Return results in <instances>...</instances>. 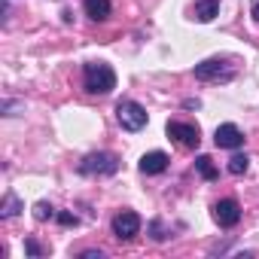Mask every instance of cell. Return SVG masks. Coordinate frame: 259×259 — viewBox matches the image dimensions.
<instances>
[{
    "label": "cell",
    "mask_w": 259,
    "mask_h": 259,
    "mask_svg": "<svg viewBox=\"0 0 259 259\" xmlns=\"http://www.w3.org/2000/svg\"><path fill=\"white\" fill-rule=\"evenodd\" d=\"M82 82H85L89 95H110L116 89V73L104 61H89L85 70H82Z\"/></svg>",
    "instance_id": "1"
},
{
    "label": "cell",
    "mask_w": 259,
    "mask_h": 259,
    "mask_svg": "<svg viewBox=\"0 0 259 259\" xmlns=\"http://www.w3.org/2000/svg\"><path fill=\"white\" fill-rule=\"evenodd\" d=\"M116 119L119 125L125 128V132H141V128H147V110L138 104V101H119L116 107Z\"/></svg>",
    "instance_id": "2"
},
{
    "label": "cell",
    "mask_w": 259,
    "mask_h": 259,
    "mask_svg": "<svg viewBox=\"0 0 259 259\" xmlns=\"http://www.w3.org/2000/svg\"><path fill=\"white\" fill-rule=\"evenodd\" d=\"M232 76H235V67L223 58H207V61L195 64V79H201V82H226Z\"/></svg>",
    "instance_id": "3"
},
{
    "label": "cell",
    "mask_w": 259,
    "mask_h": 259,
    "mask_svg": "<svg viewBox=\"0 0 259 259\" xmlns=\"http://www.w3.org/2000/svg\"><path fill=\"white\" fill-rule=\"evenodd\" d=\"M119 171V159L113 153H92L79 162V174L85 177H101V174H116Z\"/></svg>",
    "instance_id": "4"
},
{
    "label": "cell",
    "mask_w": 259,
    "mask_h": 259,
    "mask_svg": "<svg viewBox=\"0 0 259 259\" xmlns=\"http://www.w3.org/2000/svg\"><path fill=\"white\" fill-rule=\"evenodd\" d=\"M168 138H174L180 147L186 150H195L201 144V135H198V125H189V122H168Z\"/></svg>",
    "instance_id": "5"
},
{
    "label": "cell",
    "mask_w": 259,
    "mask_h": 259,
    "mask_svg": "<svg viewBox=\"0 0 259 259\" xmlns=\"http://www.w3.org/2000/svg\"><path fill=\"white\" fill-rule=\"evenodd\" d=\"M138 232H141V217L135 210H122V213L113 217V235L119 241H132Z\"/></svg>",
    "instance_id": "6"
},
{
    "label": "cell",
    "mask_w": 259,
    "mask_h": 259,
    "mask_svg": "<svg viewBox=\"0 0 259 259\" xmlns=\"http://www.w3.org/2000/svg\"><path fill=\"white\" fill-rule=\"evenodd\" d=\"M213 220H217L220 229H232V226H238V220H241V204H238L235 198H223V201H217V204H213Z\"/></svg>",
    "instance_id": "7"
},
{
    "label": "cell",
    "mask_w": 259,
    "mask_h": 259,
    "mask_svg": "<svg viewBox=\"0 0 259 259\" xmlns=\"http://www.w3.org/2000/svg\"><path fill=\"white\" fill-rule=\"evenodd\" d=\"M213 144H217L220 150H238V147L244 144V135H241V128H238V125L226 122V125H220V128H217Z\"/></svg>",
    "instance_id": "8"
},
{
    "label": "cell",
    "mask_w": 259,
    "mask_h": 259,
    "mask_svg": "<svg viewBox=\"0 0 259 259\" xmlns=\"http://www.w3.org/2000/svg\"><path fill=\"white\" fill-rule=\"evenodd\" d=\"M168 156L162 153V150H153V153H147L144 159H141V174H147V177H153V174H162L165 168H168Z\"/></svg>",
    "instance_id": "9"
},
{
    "label": "cell",
    "mask_w": 259,
    "mask_h": 259,
    "mask_svg": "<svg viewBox=\"0 0 259 259\" xmlns=\"http://www.w3.org/2000/svg\"><path fill=\"white\" fill-rule=\"evenodd\" d=\"M85 16L92 22H107L110 19V0H85Z\"/></svg>",
    "instance_id": "10"
},
{
    "label": "cell",
    "mask_w": 259,
    "mask_h": 259,
    "mask_svg": "<svg viewBox=\"0 0 259 259\" xmlns=\"http://www.w3.org/2000/svg\"><path fill=\"white\" fill-rule=\"evenodd\" d=\"M220 13V0H198L195 4V19L198 22H213Z\"/></svg>",
    "instance_id": "11"
},
{
    "label": "cell",
    "mask_w": 259,
    "mask_h": 259,
    "mask_svg": "<svg viewBox=\"0 0 259 259\" xmlns=\"http://www.w3.org/2000/svg\"><path fill=\"white\" fill-rule=\"evenodd\" d=\"M195 168H198V174H201L204 180H217V177H220L217 168H213V162H210V156H198V159H195Z\"/></svg>",
    "instance_id": "12"
},
{
    "label": "cell",
    "mask_w": 259,
    "mask_h": 259,
    "mask_svg": "<svg viewBox=\"0 0 259 259\" xmlns=\"http://www.w3.org/2000/svg\"><path fill=\"white\" fill-rule=\"evenodd\" d=\"M19 210H22V201H19L13 192H10V195L4 198V207H0V217H4V220H10V217H16Z\"/></svg>",
    "instance_id": "13"
},
{
    "label": "cell",
    "mask_w": 259,
    "mask_h": 259,
    "mask_svg": "<svg viewBox=\"0 0 259 259\" xmlns=\"http://www.w3.org/2000/svg\"><path fill=\"white\" fill-rule=\"evenodd\" d=\"M247 168H250V159H247V156L238 153V156L229 159V174H238V177H241V174H247Z\"/></svg>",
    "instance_id": "14"
},
{
    "label": "cell",
    "mask_w": 259,
    "mask_h": 259,
    "mask_svg": "<svg viewBox=\"0 0 259 259\" xmlns=\"http://www.w3.org/2000/svg\"><path fill=\"white\" fill-rule=\"evenodd\" d=\"M34 217L43 223V220H52V217H55V210H52V204H46V201H37V204H34Z\"/></svg>",
    "instance_id": "15"
},
{
    "label": "cell",
    "mask_w": 259,
    "mask_h": 259,
    "mask_svg": "<svg viewBox=\"0 0 259 259\" xmlns=\"http://www.w3.org/2000/svg\"><path fill=\"white\" fill-rule=\"evenodd\" d=\"M58 223H61V226H76L79 220H76V213H67V210H61V213H58Z\"/></svg>",
    "instance_id": "16"
},
{
    "label": "cell",
    "mask_w": 259,
    "mask_h": 259,
    "mask_svg": "<svg viewBox=\"0 0 259 259\" xmlns=\"http://www.w3.org/2000/svg\"><path fill=\"white\" fill-rule=\"evenodd\" d=\"M25 250H28L31 256H43V247H40L34 238H28V241H25Z\"/></svg>",
    "instance_id": "17"
},
{
    "label": "cell",
    "mask_w": 259,
    "mask_h": 259,
    "mask_svg": "<svg viewBox=\"0 0 259 259\" xmlns=\"http://www.w3.org/2000/svg\"><path fill=\"white\" fill-rule=\"evenodd\" d=\"M101 256H104L101 250H85V253H82V259H101Z\"/></svg>",
    "instance_id": "18"
},
{
    "label": "cell",
    "mask_w": 259,
    "mask_h": 259,
    "mask_svg": "<svg viewBox=\"0 0 259 259\" xmlns=\"http://www.w3.org/2000/svg\"><path fill=\"white\" fill-rule=\"evenodd\" d=\"M253 19L259 22V0H256V4H253Z\"/></svg>",
    "instance_id": "19"
}]
</instances>
